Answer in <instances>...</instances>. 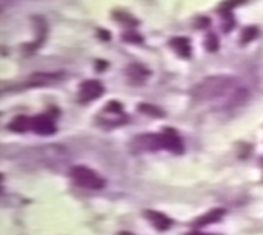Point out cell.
<instances>
[{
    "mask_svg": "<svg viewBox=\"0 0 263 235\" xmlns=\"http://www.w3.org/2000/svg\"><path fill=\"white\" fill-rule=\"evenodd\" d=\"M257 35H258L257 28H255V27H249V28H246V30L243 31L241 43H243V44H245V43H249V41H252Z\"/></svg>",
    "mask_w": 263,
    "mask_h": 235,
    "instance_id": "obj_13",
    "label": "cell"
},
{
    "mask_svg": "<svg viewBox=\"0 0 263 235\" xmlns=\"http://www.w3.org/2000/svg\"><path fill=\"white\" fill-rule=\"evenodd\" d=\"M224 215V210L222 209H213V210H209L205 215H202L197 221H194V224L197 226H205V224H212V223H216L222 218Z\"/></svg>",
    "mask_w": 263,
    "mask_h": 235,
    "instance_id": "obj_11",
    "label": "cell"
},
{
    "mask_svg": "<svg viewBox=\"0 0 263 235\" xmlns=\"http://www.w3.org/2000/svg\"><path fill=\"white\" fill-rule=\"evenodd\" d=\"M144 216L151 221V224L158 229V230H166L173 226V221L164 215V213H160V212H155V210H147L144 213Z\"/></svg>",
    "mask_w": 263,
    "mask_h": 235,
    "instance_id": "obj_7",
    "label": "cell"
},
{
    "mask_svg": "<svg viewBox=\"0 0 263 235\" xmlns=\"http://www.w3.org/2000/svg\"><path fill=\"white\" fill-rule=\"evenodd\" d=\"M149 76V71L140 64H130L127 68V77L134 83H141Z\"/></svg>",
    "mask_w": 263,
    "mask_h": 235,
    "instance_id": "obj_8",
    "label": "cell"
},
{
    "mask_svg": "<svg viewBox=\"0 0 263 235\" xmlns=\"http://www.w3.org/2000/svg\"><path fill=\"white\" fill-rule=\"evenodd\" d=\"M161 146L163 149H168L174 154H182L183 152V143L179 137V133L174 129H164L161 133Z\"/></svg>",
    "mask_w": 263,
    "mask_h": 235,
    "instance_id": "obj_4",
    "label": "cell"
},
{
    "mask_svg": "<svg viewBox=\"0 0 263 235\" xmlns=\"http://www.w3.org/2000/svg\"><path fill=\"white\" fill-rule=\"evenodd\" d=\"M115 17L119 19V21H122L124 24H134V25L137 24V21H135L134 17H130L128 14H125V13H122V11H121V13H119V11L115 13Z\"/></svg>",
    "mask_w": 263,
    "mask_h": 235,
    "instance_id": "obj_16",
    "label": "cell"
},
{
    "mask_svg": "<svg viewBox=\"0 0 263 235\" xmlns=\"http://www.w3.org/2000/svg\"><path fill=\"white\" fill-rule=\"evenodd\" d=\"M245 0H227V2H224L222 4V10H234L237 5H240V4H243Z\"/></svg>",
    "mask_w": 263,
    "mask_h": 235,
    "instance_id": "obj_17",
    "label": "cell"
},
{
    "mask_svg": "<svg viewBox=\"0 0 263 235\" xmlns=\"http://www.w3.org/2000/svg\"><path fill=\"white\" fill-rule=\"evenodd\" d=\"M170 46L177 52L179 57L190 58V55H191V44H190V41L186 38H174L170 43Z\"/></svg>",
    "mask_w": 263,
    "mask_h": 235,
    "instance_id": "obj_9",
    "label": "cell"
},
{
    "mask_svg": "<svg viewBox=\"0 0 263 235\" xmlns=\"http://www.w3.org/2000/svg\"><path fill=\"white\" fill-rule=\"evenodd\" d=\"M10 130L13 132H17V133H24L27 130H31V118H27V116H16L10 125H8Z\"/></svg>",
    "mask_w": 263,
    "mask_h": 235,
    "instance_id": "obj_10",
    "label": "cell"
},
{
    "mask_svg": "<svg viewBox=\"0 0 263 235\" xmlns=\"http://www.w3.org/2000/svg\"><path fill=\"white\" fill-rule=\"evenodd\" d=\"M31 130L38 135H52V133H55L57 127L52 118L46 115H38L31 118Z\"/></svg>",
    "mask_w": 263,
    "mask_h": 235,
    "instance_id": "obj_5",
    "label": "cell"
},
{
    "mask_svg": "<svg viewBox=\"0 0 263 235\" xmlns=\"http://www.w3.org/2000/svg\"><path fill=\"white\" fill-rule=\"evenodd\" d=\"M118 235H134V233H132V232H125V230H124V232H119Z\"/></svg>",
    "mask_w": 263,
    "mask_h": 235,
    "instance_id": "obj_20",
    "label": "cell"
},
{
    "mask_svg": "<svg viewBox=\"0 0 263 235\" xmlns=\"http://www.w3.org/2000/svg\"><path fill=\"white\" fill-rule=\"evenodd\" d=\"M232 89H235V79L226 76H216L199 82L193 88L191 93L196 100H213L229 94Z\"/></svg>",
    "mask_w": 263,
    "mask_h": 235,
    "instance_id": "obj_1",
    "label": "cell"
},
{
    "mask_svg": "<svg viewBox=\"0 0 263 235\" xmlns=\"http://www.w3.org/2000/svg\"><path fill=\"white\" fill-rule=\"evenodd\" d=\"M124 41H127V43H143V38L135 31H127L124 35Z\"/></svg>",
    "mask_w": 263,
    "mask_h": 235,
    "instance_id": "obj_14",
    "label": "cell"
},
{
    "mask_svg": "<svg viewBox=\"0 0 263 235\" xmlns=\"http://www.w3.org/2000/svg\"><path fill=\"white\" fill-rule=\"evenodd\" d=\"M186 235H215V233H205V232H190Z\"/></svg>",
    "mask_w": 263,
    "mask_h": 235,
    "instance_id": "obj_19",
    "label": "cell"
},
{
    "mask_svg": "<svg viewBox=\"0 0 263 235\" xmlns=\"http://www.w3.org/2000/svg\"><path fill=\"white\" fill-rule=\"evenodd\" d=\"M138 109H140L143 113H147V115H152V116H163V115H164L158 107H154V105H149V104H141Z\"/></svg>",
    "mask_w": 263,
    "mask_h": 235,
    "instance_id": "obj_12",
    "label": "cell"
},
{
    "mask_svg": "<svg viewBox=\"0 0 263 235\" xmlns=\"http://www.w3.org/2000/svg\"><path fill=\"white\" fill-rule=\"evenodd\" d=\"M71 177L74 179V182L80 187L85 188H91V190H99L105 185V180L99 176L96 171H92L91 168L83 166V165H77L71 170Z\"/></svg>",
    "mask_w": 263,
    "mask_h": 235,
    "instance_id": "obj_2",
    "label": "cell"
},
{
    "mask_svg": "<svg viewBox=\"0 0 263 235\" xmlns=\"http://www.w3.org/2000/svg\"><path fill=\"white\" fill-rule=\"evenodd\" d=\"M205 46H207L209 50H216V49H218V38L213 35V33H210V35L207 37Z\"/></svg>",
    "mask_w": 263,
    "mask_h": 235,
    "instance_id": "obj_15",
    "label": "cell"
},
{
    "mask_svg": "<svg viewBox=\"0 0 263 235\" xmlns=\"http://www.w3.org/2000/svg\"><path fill=\"white\" fill-rule=\"evenodd\" d=\"M63 73H36L28 80L30 86H49L63 79Z\"/></svg>",
    "mask_w": 263,
    "mask_h": 235,
    "instance_id": "obj_6",
    "label": "cell"
},
{
    "mask_svg": "<svg viewBox=\"0 0 263 235\" xmlns=\"http://www.w3.org/2000/svg\"><path fill=\"white\" fill-rule=\"evenodd\" d=\"M104 85L97 80H86L80 85L79 89V97L82 102H91V100L99 99L104 94Z\"/></svg>",
    "mask_w": 263,
    "mask_h": 235,
    "instance_id": "obj_3",
    "label": "cell"
},
{
    "mask_svg": "<svg viewBox=\"0 0 263 235\" xmlns=\"http://www.w3.org/2000/svg\"><path fill=\"white\" fill-rule=\"evenodd\" d=\"M107 112H113V113H122V105L118 104V102H110L107 107H105Z\"/></svg>",
    "mask_w": 263,
    "mask_h": 235,
    "instance_id": "obj_18",
    "label": "cell"
}]
</instances>
